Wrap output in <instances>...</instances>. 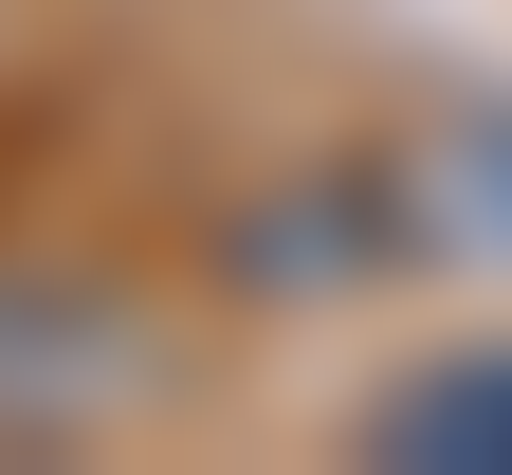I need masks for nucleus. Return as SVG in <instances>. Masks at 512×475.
Masks as SVG:
<instances>
[{
    "label": "nucleus",
    "mask_w": 512,
    "mask_h": 475,
    "mask_svg": "<svg viewBox=\"0 0 512 475\" xmlns=\"http://www.w3.org/2000/svg\"><path fill=\"white\" fill-rule=\"evenodd\" d=\"M147 384V329L110 293H19L0 275V439H55V421H110Z\"/></svg>",
    "instance_id": "f257e3e1"
},
{
    "label": "nucleus",
    "mask_w": 512,
    "mask_h": 475,
    "mask_svg": "<svg viewBox=\"0 0 512 475\" xmlns=\"http://www.w3.org/2000/svg\"><path fill=\"white\" fill-rule=\"evenodd\" d=\"M403 238L458 256V275H512V110H458V128L403 165Z\"/></svg>",
    "instance_id": "7ed1b4c3"
},
{
    "label": "nucleus",
    "mask_w": 512,
    "mask_h": 475,
    "mask_svg": "<svg viewBox=\"0 0 512 475\" xmlns=\"http://www.w3.org/2000/svg\"><path fill=\"white\" fill-rule=\"evenodd\" d=\"M384 256H403V165H348L330 201H275V220H238V275L256 293H293V275H384Z\"/></svg>",
    "instance_id": "20e7f679"
},
{
    "label": "nucleus",
    "mask_w": 512,
    "mask_h": 475,
    "mask_svg": "<svg viewBox=\"0 0 512 475\" xmlns=\"http://www.w3.org/2000/svg\"><path fill=\"white\" fill-rule=\"evenodd\" d=\"M366 457L384 475H512V348H439L366 402Z\"/></svg>",
    "instance_id": "f03ea898"
}]
</instances>
